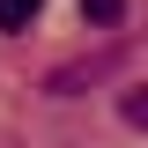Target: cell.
Instances as JSON below:
<instances>
[{
  "label": "cell",
  "instance_id": "cell-1",
  "mask_svg": "<svg viewBox=\"0 0 148 148\" xmlns=\"http://www.w3.org/2000/svg\"><path fill=\"white\" fill-rule=\"evenodd\" d=\"M96 74H111V52H104V59H67V67H52L45 89H52V96H74L82 82H96Z\"/></svg>",
  "mask_w": 148,
  "mask_h": 148
},
{
  "label": "cell",
  "instance_id": "cell-2",
  "mask_svg": "<svg viewBox=\"0 0 148 148\" xmlns=\"http://www.w3.org/2000/svg\"><path fill=\"white\" fill-rule=\"evenodd\" d=\"M82 22H96V30H119V22H126V0H82Z\"/></svg>",
  "mask_w": 148,
  "mask_h": 148
},
{
  "label": "cell",
  "instance_id": "cell-3",
  "mask_svg": "<svg viewBox=\"0 0 148 148\" xmlns=\"http://www.w3.org/2000/svg\"><path fill=\"white\" fill-rule=\"evenodd\" d=\"M45 0H0V30H30Z\"/></svg>",
  "mask_w": 148,
  "mask_h": 148
},
{
  "label": "cell",
  "instance_id": "cell-4",
  "mask_svg": "<svg viewBox=\"0 0 148 148\" xmlns=\"http://www.w3.org/2000/svg\"><path fill=\"white\" fill-rule=\"evenodd\" d=\"M119 111H126V126H148V89H126Z\"/></svg>",
  "mask_w": 148,
  "mask_h": 148
}]
</instances>
